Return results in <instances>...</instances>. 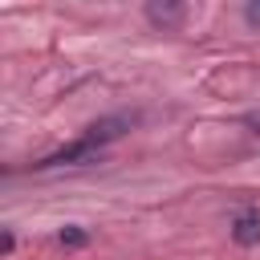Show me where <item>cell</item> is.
I'll return each mask as SVG.
<instances>
[{"label":"cell","mask_w":260,"mask_h":260,"mask_svg":"<svg viewBox=\"0 0 260 260\" xmlns=\"http://www.w3.org/2000/svg\"><path fill=\"white\" fill-rule=\"evenodd\" d=\"M244 16H248V24H260V4H248V12H244Z\"/></svg>","instance_id":"8992f818"},{"label":"cell","mask_w":260,"mask_h":260,"mask_svg":"<svg viewBox=\"0 0 260 260\" xmlns=\"http://www.w3.org/2000/svg\"><path fill=\"white\" fill-rule=\"evenodd\" d=\"M102 154V146H93L89 138H77V142H69V146H61L57 154H45L37 167L45 171V167H65V162H93Z\"/></svg>","instance_id":"6da1fadb"},{"label":"cell","mask_w":260,"mask_h":260,"mask_svg":"<svg viewBox=\"0 0 260 260\" xmlns=\"http://www.w3.org/2000/svg\"><path fill=\"white\" fill-rule=\"evenodd\" d=\"M183 16H187L183 4H146V20L158 24V28H175Z\"/></svg>","instance_id":"277c9868"},{"label":"cell","mask_w":260,"mask_h":260,"mask_svg":"<svg viewBox=\"0 0 260 260\" xmlns=\"http://www.w3.org/2000/svg\"><path fill=\"white\" fill-rule=\"evenodd\" d=\"M130 130V118H102V122H93L81 138H89L93 146H106V142H114V138H122Z\"/></svg>","instance_id":"3957f363"},{"label":"cell","mask_w":260,"mask_h":260,"mask_svg":"<svg viewBox=\"0 0 260 260\" xmlns=\"http://www.w3.org/2000/svg\"><path fill=\"white\" fill-rule=\"evenodd\" d=\"M61 244H65V248H81V244H85V232H81V228H65V232H61Z\"/></svg>","instance_id":"5b68a950"},{"label":"cell","mask_w":260,"mask_h":260,"mask_svg":"<svg viewBox=\"0 0 260 260\" xmlns=\"http://www.w3.org/2000/svg\"><path fill=\"white\" fill-rule=\"evenodd\" d=\"M244 122H248V126H252V130H260V114H248V118H244Z\"/></svg>","instance_id":"52a82bcc"},{"label":"cell","mask_w":260,"mask_h":260,"mask_svg":"<svg viewBox=\"0 0 260 260\" xmlns=\"http://www.w3.org/2000/svg\"><path fill=\"white\" fill-rule=\"evenodd\" d=\"M232 240L244 244V248L260 244V211H256V207H244V211L232 219Z\"/></svg>","instance_id":"7a4b0ae2"}]
</instances>
